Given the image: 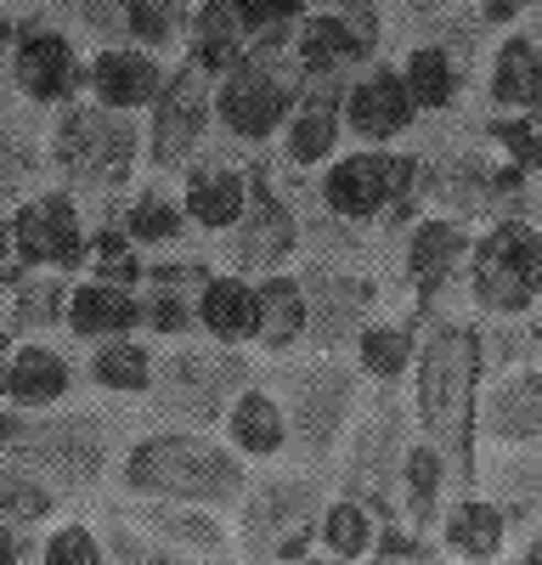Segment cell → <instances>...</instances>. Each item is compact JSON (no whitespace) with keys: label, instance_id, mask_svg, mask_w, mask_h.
I'll use <instances>...</instances> for the list:
<instances>
[{"label":"cell","instance_id":"obj_12","mask_svg":"<svg viewBox=\"0 0 542 565\" xmlns=\"http://www.w3.org/2000/svg\"><path fill=\"white\" fill-rule=\"evenodd\" d=\"M7 74H12V90L34 114H57L63 103H74L85 90V57H79L74 34L57 29V23H23V29H12Z\"/></svg>","mask_w":542,"mask_h":565},{"label":"cell","instance_id":"obj_33","mask_svg":"<svg viewBox=\"0 0 542 565\" xmlns=\"http://www.w3.org/2000/svg\"><path fill=\"white\" fill-rule=\"evenodd\" d=\"M254 295H260V334H254V345L265 356H289L294 345H305L311 311H305L300 271H265V277H254Z\"/></svg>","mask_w":542,"mask_h":565},{"label":"cell","instance_id":"obj_51","mask_svg":"<svg viewBox=\"0 0 542 565\" xmlns=\"http://www.w3.org/2000/svg\"><path fill=\"white\" fill-rule=\"evenodd\" d=\"M12 351H18V334L7 322H0V373H7V362H12Z\"/></svg>","mask_w":542,"mask_h":565},{"label":"cell","instance_id":"obj_32","mask_svg":"<svg viewBox=\"0 0 542 565\" xmlns=\"http://www.w3.org/2000/svg\"><path fill=\"white\" fill-rule=\"evenodd\" d=\"M153 373H159V351L136 334H119V340H102V345H85V367L79 380L102 396H119V402H136L153 391Z\"/></svg>","mask_w":542,"mask_h":565},{"label":"cell","instance_id":"obj_19","mask_svg":"<svg viewBox=\"0 0 542 565\" xmlns=\"http://www.w3.org/2000/svg\"><path fill=\"white\" fill-rule=\"evenodd\" d=\"M339 114H345V130L356 141H368V148L401 141L406 130H413V119H419L413 97H406V85H401V68H390V63H373L368 74H356L345 85Z\"/></svg>","mask_w":542,"mask_h":565},{"label":"cell","instance_id":"obj_35","mask_svg":"<svg viewBox=\"0 0 542 565\" xmlns=\"http://www.w3.org/2000/svg\"><path fill=\"white\" fill-rule=\"evenodd\" d=\"M441 537H446V554H458V559H497L509 548V521L486 492H469L446 509Z\"/></svg>","mask_w":542,"mask_h":565},{"label":"cell","instance_id":"obj_13","mask_svg":"<svg viewBox=\"0 0 542 565\" xmlns=\"http://www.w3.org/2000/svg\"><path fill=\"white\" fill-rule=\"evenodd\" d=\"M300 108L294 79L271 68V57H243L232 74L215 79V125L238 141H271Z\"/></svg>","mask_w":542,"mask_h":565},{"label":"cell","instance_id":"obj_20","mask_svg":"<svg viewBox=\"0 0 542 565\" xmlns=\"http://www.w3.org/2000/svg\"><path fill=\"white\" fill-rule=\"evenodd\" d=\"M480 436L491 447L542 452V367H514L480 385Z\"/></svg>","mask_w":542,"mask_h":565},{"label":"cell","instance_id":"obj_3","mask_svg":"<svg viewBox=\"0 0 542 565\" xmlns=\"http://www.w3.org/2000/svg\"><path fill=\"white\" fill-rule=\"evenodd\" d=\"M0 452L40 476L57 498H85L113 476L119 458V424L108 407H52V413H18L0 402Z\"/></svg>","mask_w":542,"mask_h":565},{"label":"cell","instance_id":"obj_53","mask_svg":"<svg viewBox=\"0 0 542 565\" xmlns=\"http://www.w3.org/2000/svg\"><path fill=\"white\" fill-rule=\"evenodd\" d=\"M361 565H401V559H384V554H373V559H361Z\"/></svg>","mask_w":542,"mask_h":565},{"label":"cell","instance_id":"obj_26","mask_svg":"<svg viewBox=\"0 0 542 565\" xmlns=\"http://www.w3.org/2000/svg\"><path fill=\"white\" fill-rule=\"evenodd\" d=\"M220 441L232 447L243 463H271L289 452V418H283V402L271 385H243L232 396V407H226L220 418Z\"/></svg>","mask_w":542,"mask_h":565},{"label":"cell","instance_id":"obj_57","mask_svg":"<svg viewBox=\"0 0 542 565\" xmlns=\"http://www.w3.org/2000/svg\"><path fill=\"white\" fill-rule=\"evenodd\" d=\"M458 565H503V559H458Z\"/></svg>","mask_w":542,"mask_h":565},{"label":"cell","instance_id":"obj_14","mask_svg":"<svg viewBox=\"0 0 542 565\" xmlns=\"http://www.w3.org/2000/svg\"><path fill=\"white\" fill-rule=\"evenodd\" d=\"M300 249V221L289 210V199L271 186L265 170H249V210L232 232H220V255L226 271H243V277H265V271H283Z\"/></svg>","mask_w":542,"mask_h":565},{"label":"cell","instance_id":"obj_36","mask_svg":"<svg viewBox=\"0 0 542 565\" xmlns=\"http://www.w3.org/2000/svg\"><path fill=\"white\" fill-rule=\"evenodd\" d=\"M119 232L136 249H175L193 232V221H187V210H181L175 193H164V186H142V193H130V204L119 215Z\"/></svg>","mask_w":542,"mask_h":565},{"label":"cell","instance_id":"obj_49","mask_svg":"<svg viewBox=\"0 0 542 565\" xmlns=\"http://www.w3.org/2000/svg\"><path fill=\"white\" fill-rule=\"evenodd\" d=\"M525 7L531 0H480V23H514V18H525Z\"/></svg>","mask_w":542,"mask_h":565},{"label":"cell","instance_id":"obj_5","mask_svg":"<svg viewBox=\"0 0 542 565\" xmlns=\"http://www.w3.org/2000/svg\"><path fill=\"white\" fill-rule=\"evenodd\" d=\"M323 476L316 469H260L232 503V548L243 565H294L323 526Z\"/></svg>","mask_w":542,"mask_h":565},{"label":"cell","instance_id":"obj_34","mask_svg":"<svg viewBox=\"0 0 542 565\" xmlns=\"http://www.w3.org/2000/svg\"><path fill=\"white\" fill-rule=\"evenodd\" d=\"M401 85H406V97H413L419 114H446L464 90V57L452 45H435V40L413 45L401 57Z\"/></svg>","mask_w":542,"mask_h":565},{"label":"cell","instance_id":"obj_18","mask_svg":"<svg viewBox=\"0 0 542 565\" xmlns=\"http://www.w3.org/2000/svg\"><path fill=\"white\" fill-rule=\"evenodd\" d=\"M170 68L159 63V52H142V45H97L85 63V97L90 103H102L113 114H136L142 119L153 103H159V90H164Z\"/></svg>","mask_w":542,"mask_h":565},{"label":"cell","instance_id":"obj_43","mask_svg":"<svg viewBox=\"0 0 542 565\" xmlns=\"http://www.w3.org/2000/svg\"><path fill=\"white\" fill-rule=\"evenodd\" d=\"M0 521L23 532H45L57 521V492L40 476H29L23 463H12L7 452H0Z\"/></svg>","mask_w":542,"mask_h":565},{"label":"cell","instance_id":"obj_48","mask_svg":"<svg viewBox=\"0 0 542 565\" xmlns=\"http://www.w3.org/2000/svg\"><path fill=\"white\" fill-rule=\"evenodd\" d=\"M40 554V543L23 532V526H7V521H0V565H29Z\"/></svg>","mask_w":542,"mask_h":565},{"label":"cell","instance_id":"obj_42","mask_svg":"<svg viewBox=\"0 0 542 565\" xmlns=\"http://www.w3.org/2000/svg\"><path fill=\"white\" fill-rule=\"evenodd\" d=\"M102 543H108V565H243L238 554H193V548H175V543H159L148 532H136L130 521H119V514H108L102 521Z\"/></svg>","mask_w":542,"mask_h":565},{"label":"cell","instance_id":"obj_39","mask_svg":"<svg viewBox=\"0 0 542 565\" xmlns=\"http://www.w3.org/2000/svg\"><path fill=\"white\" fill-rule=\"evenodd\" d=\"M68 289H74V277H63V271H29L18 289L7 295V317H0V322H7L18 340L40 334V328H63Z\"/></svg>","mask_w":542,"mask_h":565},{"label":"cell","instance_id":"obj_46","mask_svg":"<svg viewBox=\"0 0 542 565\" xmlns=\"http://www.w3.org/2000/svg\"><path fill=\"white\" fill-rule=\"evenodd\" d=\"M34 565H108L102 526H90V521H52L40 532Z\"/></svg>","mask_w":542,"mask_h":565},{"label":"cell","instance_id":"obj_29","mask_svg":"<svg viewBox=\"0 0 542 565\" xmlns=\"http://www.w3.org/2000/svg\"><path fill=\"white\" fill-rule=\"evenodd\" d=\"M45 130L23 108H0V221H7L29 193L45 186Z\"/></svg>","mask_w":542,"mask_h":565},{"label":"cell","instance_id":"obj_21","mask_svg":"<svg viewBox=\"0 0 542 565\" xmlns=\"http://www.w3.org/2000/svg\"><path fill=\"white\" fill-rule=\"evenodd\" d=\"M108 514H119V521H130L136 532H148V537H159V543H175V548H193V554H215V559H226V554H238L232 548V521H226L220 509H198V503H119V509H108Z\"/></svg>","mask_w":542,"mask_h":565},{"label":"cell","instance_id":"obj_6","mask_svg":"<svg viewBox=\"0 0 542 565\" xmlns=\"http://www.w3.org/2000/svg\"><path fill=\"white\" fill-rule=\"evenodd\" d=\"M278 402H283V418H289V452L300 463H328L350 424H356V407H361V380L339 362V356H311V362H289L278 367Z\"/></svg>","mask_w":542,"mask_h":565},{"label":"cell","instance_id":"obj_38","mask_svg":"<svg viewBox=\"0 0 542 565\" xmlns=\"http://www.w3.org/2000/svg\"><path fill=\"white\" fill-rule=\"evenodd\" d=\"M345 103V97H339ZM339 103L328 97H311L294 108V119L283 125V159L300 164V170H316V164H328L334 148H339V130H345V114Z\"/></svg>","mask_w":542,"mask_h":565},{"label":"cell","instance_id":"obj_47","mask_svg":"<svg viewBox=\"0 0 542 565\" xmlns=\"http://www.w3.org/2000/svg\"><path fill=\"white\" fill-rule=\"evenodd\" d=\"M491 141H497V153L509 159V170L520 181L542 175V114H497L491 119Z\"/></svg>","mask_w":542,"mask_h":565},{"label":"cell","instance_id":"obj_41","mask_svg":"<svg viewBox=\"0 0 542 565\" xmlns=\"http://www.w3.org/2000/svg\"><path fill=\"white\" fill-rule=\"evenodd\" d=\"M119 23H124L130 45H142V52H170V45L187 40L193 0H119Z\"/></svg>","mask_w":542,"mask_h":565},{"label":"cell","instance_id":"obj_50","mask_svg":"<svg viewBox=\"0 0 542 565\" xmlns=\"http://www.w3.org/2000/svg\"><path fill=\"white\" fill-rule=\"evenodd\" d=\"M514 565H542V526H531V532L520 537V554H514Z\"/></svg>","mask_w":542,"mask_h":565},{"label":"cell","instance_id":"obj_15","mask_svg":"<svg viewBox=\"0 0 542 565\" xmlns=\"http://www.w3.org/2000/svg\"><path fill=\"white\" fill-rule=\"evenodd\" d=\"M379 12L368 0H328V7H311L294 23V57L311 79H328L345 63H368L379 57Z\"/></svg>","mask_w":542,"mask_h":565},{"label":"cell","instance_id":"obj_1","mask_svg":"<svg viewBox=\"0 0 542 565\" xmlns=\"http://www.w3.org/2000/svg\"><path fill=\"white\" fill-rule=\"evenodd\" d=\"M113 487L130 503H198L226 514L249 487V463L209 430L159 424L119 447Z\"/></svg>","mask_w":542,"mask_h":565},{"label":"cell","instance_id":"obj_30","mask_svg":"<svg viewBox=\"0 0 542 565\" xmlns=\"http://www.w3.org/2000/svg\"><path fill=\"white\" fill-rule=\"evenodd\" d=\"M486 97L497 114H542V34H509L491 52Z\"/></svg>","mask_w":542,"mask_h":565},{"label":"cell","instance_id":"obj_4","mask_svg":"<svg viewBox=\"0 0 542 565\" xmlns=\"http://www.w3.org/2000/svg\"><path fill=\"white\" fill-rule=\"evenodd\" d=\"M45 159L63 175V186L79 199H119L148 164L142 148V119L113 114L102 103H63L45 125Z\"/></svg>","mask_w":542,"mask_h":565},{"label":"cell","instance_id":"obj_54","mask_svg":"<svg viewBox=\"0 0 542 565\" xmlns=\"http://www.w3.org/2000/svg\"><path fill=\"white\" fill-rule=\"evenodd\" d=\"M0 40H12V23H7V12H0Z\"/></svg>","mask_w":542,"mask_h":565},{"label":"cell","instance_id":"obj_8","mask_svg":"<svg viewBox=\"0 0 542 565\" xmlns=\"http://www.w3.org/2000/svg\"><path fill=\"white\" fill-rule=\"evenodd\" d=\"M469 289L491 317H525L542 306V232L525 221H491L469 249Z\"/></svg>","mask_w":542,"mask_h":565},{"label":"cell","instance_id":"obj_37","mask_svg":"<svg viewBox=\"0 0 542 565\" xmlns=\"http://www.w3.org/2000/svg\"><path fill=\"white\" fill-rule=\"evenodd\" d=\"M379 509H368L361 498H328L323 509V526H316V543H323V554L345 559V565H361V559H373L379 548Z\"/></svg>","mask_w":542,"mask_h":565},{"label":"cell","instance_id":"obj_27","mask_svg":"<svg viewBox=\"0 0 542 565\" xmlns=\"http://www.w3.org/2000/svg\"><path fill=\"white\" fill-rule=\"evenodd\" d=\"M480 487H486V498L503 509V521H509V532H531V526H542V452H531V447H497L491 452V463L475 476Z\"/></svg>","mask_w":542,"mask_h":565},{"label":"cell","instance_id":"obj_10","mask_svg":"<svg viewBox=\"0 0 542 565\" xmlns=\"http://www.w3.org/2000/svg\"><path fill=\"white\" fill-rule=\"evenodd\" d=\"M419 186V159L413 153H390V148H361V153H345V159H328L323 170V204L328 215L339 221H384L390 210H401Z\"/></svg>","mask_w":542,"mask_h":565},{"label":"cell","instance_id":"obj_40","mask_svg":"<svg viewBox=\"0 0 542 565\" xmlns=\"http://www.w3.org/2000/svg\"><path fill=\"white\" fill-rule=\"evenodd\" d=\"M356 362L361 373H368L373 385H401L406 380V367L419 362V334H413V322H368L356 334Z\"/></svg>","mask_w":542,"mask_h":565},{"label":"cell","instance_id":"obj_44","mask_svg":"<svg viewBox=\"0 0 542 565\" xmlns=\"http://www.w3.org/2000/svg\"><path fill=\"white\" fill-rule=\"evenodd\" d=\"M446 458L430 447V441H406V458H401V492H406V514L413 521H430L435 514V498L446 487Z\"/></svg>","mask_w":542,"mask_h":565},{"label":"cell","instance_id":"obj_7","mask_svg":"<svg viewBox=\"0 0 542 565\" xmlns=\"http://www.w3.org/2000/svg\"><path fill=\"white\" fill-rule=\"evenodd\" d=\"M254 385V367L243 362V351H226V345H193L181 340L175 351L159 356V373H153V418L164 424H187V430H215L232 407V396Z\"/></svg>","mask_w":542,"mask_h":565},{"label":"cell","instance_id":"obj_58","mask_svg":"<svg viewBox=\"0 0 542 565\" xmlns=\"http://www.w3.org/2000/svg\"><path fill=\"white\" fill-rule=\"evenodd\" d=\"M29 565H34V559H29Z\"/></svg>","mask_w":542,"mask_h":565},{"label":"cell","instance_id":"obj_28","mask_svg":"<svg viewBox=\"0 0 542 565\" xmlns=\"http://www.w3.org/2000/svg\"><path fill=\"white\" fill-rule=\"evenodd\" d=\"M249 23L238 12V0H193V23H187V63L209 79L232 74L249 57Z\"/></svg>","mask_w":542,"mask_h":565},{"label":"cell","instance_id":"obj_22","mask_svg":"<svg viewBox=\"0 0 542 565\" xmlns=\"http://www.w3.org/2000/svg\"><path fill=\"white\" fill-rule=\"evenodd\" d=\"M79 385V367L45 340H18L7 373H0V402L18 407V413H52L74 396Z\"/></svg>","mask_w":542,"mask_h":565},{"label":"cell","instance_id":"obj_9","mask_svg":"<svg viewBox=\"0 0 542 565\" xmlns=\"http://www.w3.org/2000/svg\"><path fill=\"white\" fill-rule=\"evenodd\" d=\"M215 125V79L198 74L193 63L170 68L159 103L142 114V148H148V170L153 175H181L198 153L204 136Z\"/></svg>","mask_w":542,"mask_h":565},{"label":"cell","instance_id":"obj_16","mask_svg":"<svg viewBox=\"0 0 542 565\" xmlns=\"http://www.w3.org/2000/svg\"><path fill=\"white\" fill-rule=\"evenodd\" d=\"M300 282H305V311H311L305 340L316 345V356H339L345 345H356V334L373 322V306H379L373 277L345 271V266H305Z\"/></svg>","mask_w":542,"mask_h":565},{"label":"cell","instance_id":"obj_52","mask_svg":"<svg viewBox=\"0 0 542 565\" xmlns=\"http://www.w3.org/2000/svg\"><path fill=\"white\" fill-rule=\"evenodd\" d=\"M294 565H345V559H334V554H305V559H294Z\"/></svg>","mask_w":542,"mask_h":565},{"label":"cell","instance_id":"obj_25","mask_svg":"<svg viewBox=\"0 0 542 565\" xmlns=\"http://www.w3.org/2000/svg\"><path fill=\"white\" fill-rule=\"evenodd\" d=\"M63 328L79 345H102V340L136 334V328H142V300H136V289H124V282H113V277H97V271L74 277Z\"/></svg>","mask_w":542,"mask_h":565},{"label":"cell","instance_id":"obj_56","mask_svg":"<svg viewBox=\"0 0 542 565\" xmlns=\"http://www.w3.org/2000/svg\"><path fill=\"white\" fill-rule=\"evenodd\" d=\"M413 7H452V0H413Z\"/></svg>","mask_w":542,"mask_h":565},{"label":"cell","instance_id":"obj_24","mask_svg":"<svg viewBox=\"0 0 542 565\" xmlns=\"http://www.w3.org/2000/svg\"><path fill=\"white\" fill-rule=\"evenodd\" d=\"M181 210L198 232H232L249 210V170L226 164V159H193L181 170Z\"/></svg>","mask_w":542,"mask_h":565},{"label":"cell","instance_id":"obj_11","mask_svg":"<svg viewBox=\"0 0 542 565\" xmlns=\"http://www.w3.org/2000/svg\"><path fill=\"white\" fill-rule=\"evenodd\" d=\"M7 232H12V249H18L23 271H63L68 277L90 260L85 210L68 186H40V193H29L7 215Z\"/></svg>","mask_w":542,"mask_h":565},{"label":"cell","instance_id":"obj_23","mask_svg":"<svg viewBox=\"0 0 542 565\" xmlns=\"http://www.w3.org/2000/svg\"><path fill=\"white\" fill-rule=\"evenodd\" d=\"M193 311H198V334L226 351H243L260 334V295H254V277L243 271H209L193 295Z\"/></svg>","mask_w":542,"mask_h":565},{"label":"cell","instance_id":"obj_31","mask_svg":"<svg viewBox=\"0 0 542 565\" xmlns=\"http://www.w3.org/2000/svg\"><path fill=\"white\" fill-rule=\"evenodd\" d=\"M469 249H475V232L458 215H424L406 232V277L419 282V295H435L452 271L469 266Z\"/></svg>","mask_w":542,"mask_h":565},{"label":"cell","instance_id":"obj_17","mask_svg":"<svg viewBox=\"0 0 542 565\" xmlns=\"http://www.w3.org/2000/svg\"><path fill=\"white\" fill-rule=\"evenodd\" d=\"M401 458H406V418L401 407L384 396L368 418L350 424V463H345V481L350 498H361L368 509H379L390 521V492L401 487Z\"/></svg>","mask_w":542,"mask_h":565},{"label":"cell","instance_id":"obj_2","mask_svg":"<svg viewBox=\"0 0 542 565\" xmlns=\"http://www.w3.org/2000/svg\"><path fill=\"white\" fill-rule=\"evenodd\" d=\"M480 328L475 322H441L424 340L413 362V413L424 441L446 458V469L458 481L475 487V441H480Z\"/></svg>","mask_w":542,"mask_h":565},{"label":"cell","instance_id":"obj_45","mask_svg":"<svg viewBox=\"0 0 542 565\" xmlns=\"http://www.w3.org/2000/svg\"><path fill=\"white\" fill-rule=\"evenodd\" d=\"M148 289H136V300H142V328L159 340H187L198 328V311L187 300V289H175V282H159V277H142Z\"/></svg>","mask_w":542,"mask_h":565},{"label":"cell","instance_id":"obj_55","mask_svg":"<svg viewBox=\"0 0 542 565\" xmlns=\"http://www.w3.org/2000/svg\"><path fill=\"white\" fill-rule=\"evenodd\" d=\"M7 295H12V289H7V282H0V317H7Z\"/></svg>","mask_w":542,"mask_h":565}]
</instances>
